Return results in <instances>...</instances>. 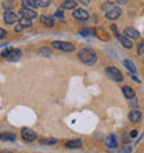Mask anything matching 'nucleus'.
<instances>
[{"label":"nucleus","instance_id":"11","mask_svg":"<svg viewBox=\"0 0 144 153\" xmlns=\"http://www.w3.org/2000/svg\"><path fill=\"white\" fill-rule=\"evenodd\" d=\"M105 145H107V148H109V149H115L116 148L118 139H116V137L114 134H111V135H108V137L105 138Z\"/></svg>","mask_w":144,"mask_h":153},{"label":"nucleus","instance_id":"9","mask_svg":"<svg viewBox=\"0 0 144 153\" xmlns=\"http://www.w3.org/2000/svg\"><path fill=\"white\" fill-rule=\"evenodd\" d=\"M129 120L133 124H137L139 121L141 120V111L139 109H133L130 113H129Z\"/></svg>","mask_w":144,"mask_h":153},{"label":"nucleus","instance_id":"5","mask_svg":"<svg viewBox=\"0 0 144 153\" xmlns=\"http://www.w3.org/2000/svg\"><path fill=\"white\" fill-rule=\"evenodd\" d=\"M21 137L25 142H33L36 139V134L31 128H22L21 129Z\"/></svg>","mask_w":144,"mask_h":153},{"label":"nucleus","instance_id":"16","mask_svg":"<svg viewBox=\"0 0 144 153\" xmlns=\"http://www.w3.org/2000/svg\"><path fill=\"white\" fill-rule=\"evenodd\" d=\"M18 24H20L22 28H26V27H28V28H31V27H32V20H31V18H28V17L22 16L20 20H18Z\"/></svg>","mask_w":144,"mask_h":153},{"label":"nucleus","instance_id":"19","mask_svg":"<svg viewBox=\"0 0 144 153\" xmlns=\"http://www.w3.org/2000/svg\"><path fill=\"white\" fill-rule=\"evenodd\" d=\"M39 143H40V145H44V146L56 145V143H57V139H54V138H40V139H39Z\"/></svg>","mask_w":144,"mask_h":153},{"label":"nucleus","instance_id":"15","mask_svg":"<svg viewBox=\"0 0 144 153\" xmlns=\"http://www.w3.org/2000/svg\"><path fill=\"white\" fill-rule=\"evenodd\" d=\"M40 21L43 22V25L48 27V28L54 27V18H53V17H48V16H40Z\"/></svg>","mask_w":144,"mask_h":153},{"label":"nucleus","instance_id":"21","mask_svg":"<svg viewBox=\"0 0 144 153\" xmlns=\"http://www.w3.org/2000/svg\"><path fill=\"white\" fill-rule=\"evenodd\" d=\"M123 65H125V67H126V68H128L132 74H136V73H137L136 65H134V63H133L132 60H125V61H123Z\"/></svg>","mask_w":144,"mask_h":153},{"label":"nucleus","instance_id":"24","mask_svg":"<svg viewBox=\"0 0 144 153\" xmlns=\"http://www.w3.org/2000/svg\"><path fill=\"white\" fill-rule=\"evenodd\" d=\"M21 3H22V7H28V8L36 7V3L33 0H21Z\"/></svg>","mask_w":144,"mask_h":153},{"label":"nucleus","instance_id":"27","mask_svg":"<svg viewBox=\"0 0 144 153\" xmlns=\"http://www.w3.org/2000/svg\"><path fill=\"white\" fill-rule=\"evenodd\" d=\"M137 53H139V54H144V42H140V43H139V46H137Z\"/></svg>","mask_w":144,"mask_h":153},{"label":"nucleus","instance_id":"32","mask_svg":"<svg viewBox=\"0 0 144 153\" xmlns=\"http://www.w3.org/2000/svg\"><path fill=\"white\" fill-rule=\"evenodd\" d=\"M21 29H22V27H21V25L18 24V22H17V25H15V27H14V31H15V32H20Z\"/></svg>","mask_w":144,"mask_h":153},{"label":"nucleus","instance_id":"28","mask_svg":"<svg viewBox=\"0 0 144 153\" xmlns=\"http://www.w3.org/2000/svg\"><path fill=\"white\" fill-rule=\"evenodd\" d=\"M132 100H133V102H130V106H132L133 109H139V102L134 100V97H133Z\"/></svg>","mask_w":144,"mask_h":153},{"label":"nucleus","instance_id":"2","mask_svg":"<svg viewBox=\"0 0 144 153\" xmlns=\"http://www.w3.org/2000/svg\"><path fill=\"white\" fill-rule=\"evenodd\" d=\"M51 45L54 49L62 50V52H73L75 50V45L69 43V42H64V40H54Z\"/></svg>","mask_w":144,"mask_h":153},{"label":"nucleus","instance_id":"37","mask_svg":"<svg viewBox=\"0 0 144 153\" xmlns=\"http://www.w3.org/2000/svg\"><path fill=\"white\" fill-rule=\"evenodd\" d=\"M130 137H132V138L137 137V131H132V132H130Z\"/></svg>","mask_w":144,"mask_h":153},{"label":"nucleus","instance_id":"25","mask_svg":"<svg viewBox=\"0 0 144 153\" xmlns=\"http://www.w3.org/2000/svg\"><path fill=\"white\" fill-rule=\"evenodd\" d=\"M36 3V6L39 7H48L50 6V0H33Z\"/></svg>","mask_w":144,"mask_h":153},{"label":"nucleus","instance_id":"29","mask_svg":"<svg viewBox=\"0 0 144 153\" xmlns=\"http://www.w3.org/2000/svg\"><path fill=\"white\" fill-rule=\"evenodd\" d=\"M120 153H130V146H125L123 149L120 150Z\"/></svg>","mask_w":144,"mask_h":153},{"label":"nucleus","instance_id":"3","mask_svg":"<svg viewBox=\"0 0 144 153\" xmlns=\"http://www.w3.org/2000/svg\"><path fill=\"white\" fill-rule=\"evenodd\" d=\"M105 74L108 75V78H111L112 81H116V82H120V81L123 79V75H122V73H120L119 70L116 68V67H107V70H105Z\"/></svg>","mask_w":144,"mask_h":153},{"label":"nucleus","instance_id":"36","mask_svg":"<svg viewBox=\"0 0 144 153\" xmlns=\"http://www.w3.org/2000/svg\"><path fill=\"white\" fill-rule=\"evenodd\" d=\"M116 3H119V4H126L128 3V0H115Z\"/></svg>","mask_w":144,"mask_h":153},{"label":"nucleus","instance_id":"10","mask_svg":"<svg viewBox=\"0 0 144 153\" xmlns=\"http://www.w3.org/2000/svg\"><path fill=\"white\" fill-rule=\"evenodd\" d=\"M120 14H122V10L115 6L112 10H109L108 13H105V17H107L108 20H116V18H119Z\"/></svg>","mask_w":144,"mask_h":153},{"label":"nucleus","instance_id":"20","mask_svg":"<svg viewBox=\"0 0 144 153\" xmlns=\"http://www.w3.org/2000/svg\"><path fill=\"white\" fill-rule=\"evenodd\" d=\"M122 92H123L126 99H133V97H134V91H133V88H130V86H123V88H122Z\"/></svg>","mask_w":144,"mask_h":153},{"label":"nucleus","instance_id":"23","mask_svg":"<svg viewBox=\"0 0 144 153\" xmlns=\"http://www.w3.org/2000/svg\"><path fill=\"white\" fill-rule=\"evenodd\" d=\"M114 7H115V4L111 3V1H107V3H104L103 6H101V10H103L104 13H108L109 10H112Z\"/></svg>","mask_w":144,"mask_h":153},{"label":"nucleus","instance_id":"35","mask_svg":"<svg viewBox=\"0 0 144 153\" xmlns=\"http://www.w3.org/2000/svg\"><path fill=\"white\" fill-rule=\"evenodd\" d=\"M56 16H57V17H60V18H62V17H64V13H62V11H57V13H56Z\"/></svg>","mask_w":144,"mask_h":153},{"label":"nucleus","instance_id":"30","mask_svg":"<svg viewBox=\"0 0 144 153\" xmlns=\"http://www.w3.org/2000/svg\"><path fill=\"white\" fill-rule=\"evenodd\" d=\"M10 52H11V49H10V48L4 49V50H3V53H1V56H4V57H6V56H7V54H8V53H10Z\"/></svg>","mask_w":144,"mask_h":153},{"label":"nucleus","instance_id":"8","mask_svg":"<svg viewBox=\"0 0 144 153\" xmlns=\"http://www.w3.org/2000/svg\"><path fill=\"white\" fill-rule=\"evenodd\" d=\"M125 36H128L129 39H139V36H140V33H139V31L137 29H134L133 27H126L123 31Z\"/></svg>","mask_w":144,"mask_h":153},{"label":"nucleus","instance_id":"1","mask_svg":"<svg viewBox=\"0 0 144 153\" xmlns=\"http://www.w3.org/2000/svg\"><path fill=\"white\" fill-rule=\"evenodd\" d=\"M78 57H79V60L86 65H93L97 61V54L92 49H82V50H79Z\"/></svg>","mask_w":144,"mask_h":153},{"label":"nucleus","instance_id":"13","mask_svg":"<svg viewBox=\"0 0 144 153\" xmlns=\"http://www.w3.org/2000/svg\"><path fill=\"white\" fill-rule=\"evenodd\" d=\"M115 36L118 38V40L120 42V45H122L123 48H126V49H132L133 43H132V40L129 39L128 36H125V35H115Z\"/></svg>","mask_w":144,"mask_h":153},{"label":"nucleus","instance_id":"12","mask_svg":"<svg viewBox=\"0 0 144 153\" xmlns=\"http://www.w3.org/2000/svg\"><path fill=\"white\" fill-rule=\"evenodd\" d=\"M20 13H21V14H22L24 17H28V18H31V20H32V18H36V17H37V13H36L35 10H33V8L22 7V8L20 10Z\"/></svg>","mask_w":144,"mask_h":153},{"label":"nucleus","instance_id":"4","mask_svg":"<svg viewBox=\"0 0 144 153\" xmlns=\"http://www.w3.org/2000/svg\"><path fill=\"white\" fill-rule=\"evenodd\" d=\"M3 20L4 22L7 25H12V24H15L17 21H18V17H17V14L14 11H10V10H6L3 14Z\"/></svg>","mask_w":144,"mask_h":153},{"label":"nucleus","instance_id":"7","mask_svg":"<svg viewBox=\"0 0 144 153\" xmlns=\"http://www.w3.org/2000/svg\"><path fill=\"white\" fill-rule=\"evenodd\" d=\"M21 56H22V52H21L20 49H11V52L6 56V59L8 61H18L21 59Z\"/></svg>","mask_w":144,"mask_h":153},{"label":"nucleus","instance_id":"31","mask_svg":"<svg viewBox=\"0 0 144 153\" xmlns=\"http://www.w3.org/2000/svg\"><path fill=\"white\" fill-rule=\"evenodd\" d=\"M6 35H7V32H6L4 29H1V28H0V39H3V38L6 36Z\"/></svg>","mask_w":144,"mask_h":153},{"label":"nucleus","instance_id":"26","mask_svg":"<svg viewBox=\"0 0 144 153\" xmlns=\"http://www.w3.org/2000/svg\"><path fill=\"white\" fill-rule=\"evenodd\" d=\"M80 33H82L83 36H94V31H93L92 28H84Z\"/></svg>","mask_w":144,"mask_h":153},{"label":"nucleus","instance_id":"34","mask_svg":"<svg viewBox=\"0 0 144 153\" xmlns=\"http://www.w3.org/2000/svg\"><path fill=\"white\" fill-rule=\"evenodd\" d=\"M82 4H84V6H87V4H90V0H79Z\"/></svg>","mask_w":144,"mask_h":153},{"label":"nucleus","instance_id":"22","mask_svg":"<svg viewBox=\"0 0 144 153\" xmlns=\"http://www.w3.org/2000/svg\"><path fill=\"white\" fill-rule=\"evenodd\" d=\"M37 53H39V56H43V57L51 56V52H50V49H47V48H40L39 50H37Z\"/></svg>","mask_w":144,"mask_h":153},{"label":"nucleus","instance_id":"14","mask_svg":"<svg viewBox=\"0 0 144 153\" xmlns=\"http://www.w3.org/2000/svg\"><path fill=\"white\" fill-rule=\"evenodd\" d=\"M62 10H75L76 8V0H65L64 3L61 4Z\"/></svg>","mask_w":144,"mask_h":153},{"label":"nucleus","instance_id":"18","mask_svg":"<svg viewBox=\"0 0 144 153\" xmlns=\"http://www.w3.org/2000/svg\"><path fill=\"white\" fill-rule=\"evenodd\" d=\"M15 134L12 132H1L0 134V141H15Z\"/></svg>","mask_w":144,"mask_h":153},{"label":"nucleus","instance_id":"38","mask_svg":"<svg viewBox=\"0 0 144 153\" xmlns=\"http://www.w3.org/2000/svg\"><path fill=\"white\" fill-rule=\"evenodd\" d=\"M3 153H10V152H3Z\"/></svg>","mask_w":144,"mask_h":153},{"label":"nucleus","instance_id":"17","mask_svg":"<svg viewBox=\"0 0 144 153\" xmlns=\"http://www.w3.org/2000/svg\"><path fill=\"white\" fill-rule=\"evenodd\" d=\"M65 146L68 149H76V148H80L82 146V141L80 139H73V141H68L65 143Z\"/></svg>","mask_w":144,"mask_h":153},{"label":"nucleus","instance_id":"6","mask_svg":"<svg viewBox=\"0 0 144 153\" xmlns=\"http://www.w3.org/2000/svg\"><path fill=\"white\" fill-rule=\"evenodd\" d=\"M72 16H73V18H76L79 21H86L89 18V13L84 8H75Z\"/></svg>","mask_w":144,"mask_h":153},{"label":"nucleus","instance_id":"33","mask_svg":"<svg viewBox=\"0 0 144 153\" xmlns=\"http://www.w3.org/2000/svg\"><path fill=\"white\" fill-rule=\"evenodd\" d=\"M3 6H4V7H7V8H10L12 6V1H4Z\"/></svg>","mask_w":144,"mask_h":153}]
</instances>
